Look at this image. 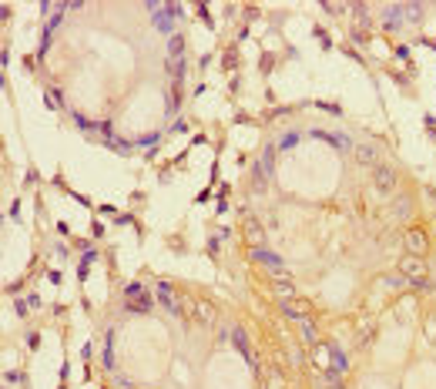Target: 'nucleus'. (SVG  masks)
<instances>
[{"mask_svg":"<svg viewBox=\"0 0 436 389\" xmlns=\"http://www.w3.org/2000/svg\"><path fill=\"white\" fill-rule=\"evenodd\" d=\"M198 315H202L205 322H212V309H208V306H198Z\"/></svg>","mask_w":436,"mask_h":389,"instance_id":"nucleus-19","label":"nucleus"},{"mask_svg":"<svg viewBox=\"0 0 436 389\" xmlns=\"http://www.w3.org/2000/svg\"><path fill=\"white\" fill-rule=\"evenodd\" d=\"M272 292H275V296H278V302H292V299L299 296V292H296V285H292L288 278H278L275 285H272Z\"/></svg>","mask_w":436,"mask_h":389,"instance_id":"nucleus-5","label":"nucleus"},{"mask_svg":"<svg viewBox=\"0 0 436 389\" xmlns=\"http://www.w3.org/2000/svg\"><path fill=\"white\" fill-rule=\"evenodd\" d=\"M252 259L259 262V265H269V269H285V259L282 255H275V252H269V249H252Z\"/></svg>","mask_w":436,"mask_h":389,"instance_id":"nucleus-3","label":"nucleus"},{"mask_svg":"<svg viewBox=\"0 0 436 389\" xmlns=\"http://www.w3.org/2000/svg\"><path fill=\"white\" fill-rule=\"evenodd\" d=\"M332 366H335V372H346V369H349V362H346V352L339 349V346H332Z\"/></svg>","mask_w":436,"mask_h":389,"instance_id":"nucleus-9","label":"nucleus"},{"mask_svg":"<svg viewBox=\"0 0 436 389\" xmlns=\"http://www.w3.org/2000/svg\"><path fill=\"white\" fill-rule=\"evenodd\" d=\"M319 138H325L329 144H339V151H349V148H353V141L343 138V134H319Z\"/></svg>","mask_w":436,"mask_h":389,"instance_id":"nucleus-10","label":"nucleus"},{"mask_svg":"<svg viewBox=\"0 0 436 389\" xmlns=\"http://www.w3.org/2000/svg\"><path fill=\"white\" fill-rule=\"evenodd\" d=\"M111 148H118V151H131V144H128V141H121V138H114V141H111Z\"/></svg>","mask_w":436,"mask_h":389,"instance_id":"nucleus-18","label":"nucleus"},{"mask_svg":"<svg viewBox=\"0 0 436 389\" xmlns=\"http://www.w3.org/2000/svg\"><path fill=\"white\" fill-rule=\"evenodd\" d=\"M228 339H232L235 349H238L241 356L249 359V366H252V349H249V339H245V332H241V329H232V335H228Z\"/></svg>","mask_w":436,"mask_h":389,"instance_id":"nucleus-8","label":"nucleus"},{"mask_svg":"<svg viewBox=\"0 0 436 389\" xmlns=\"http://www.w3.org/2000/svg\"><path fill=\"white\" fill-rule=\"evenodd\" d=\"M409 212V198H399V205H396V215H399V218H403V215H406Z\"/></svg>","mask_w":436,"mask_h":389,"instance_id":"nucleus-17","label":"nucleus"},{"mask_svg":"<svg viewBox=\"0 0 436 389\" xmlns=\"http://www.w3.org/2000/svg\"><path fill=\"white\" fill-rule=\"evenodd\" d=\"M278 309H282L288 319H299V322H302V319H309V302H299V299H292V302H282Z\"/></svg>","mask_w":436,"mask_h":389,"instance_id":"nucleus-4","label":"nucleus"},{"mask_svg":"<svg viewBox=\"0 0 436 389\" xmlns=\"http://www.w3.org/2000/svg\"><path fill=\"white\" fill-rule=\"evenodd\" d=\"M376 185L386 188V191H390V188H396V171H393V168H386V165H379V168H376Z\"/></svg>","mask_w":436,"mask_h":389,"instance_id":"nucleus-6","label":"nucleus"},{"mask_svg":"<svg viewBox=\"0 0 436 389\" xmlns=\"http://www.w3.org/2000/svg\"><path fill=\"white\" fill-rule=\"evenodd\" d=\"M158 299H161V306H165V309H168V312H171V315H178V302H175V292L168 288V282H161V285H158Z\"/></svg>","mask_w":436,"mask_h":389,"instance_id":"nucleus-7","label":"nucleus"},{"mask_svg":"<svg viewBox=\"0 0 436 389\" xmlns=\"http://www.w3.org/2000/svg\"><path fill=\"white\" fill-rule=\"evenodd\" d=\"M406 249H409V255H426V249H429V241H426V235L419 232V228H409L406 232Z\"/></svg>","mask_w":436,"mask_h":389,"instance_id":"nucleus-2","label":"nucleus"},{"mask_svg":"<svg viewBox=\"0 0 436 389\" xmlns=\"http://www.w3.org/2000/svg\"><path fill=\"white\" fill-rule=\"evenodd\" d=\"M111 335H114V332H108V339H104V366H108V369L114 366V352H111V343H114V339H111Z\"/></svg>","mask_w":436,"mask_h":389,"instance_id":"nucleus-11","label":"nucleus"},{"mask_svg":"<svg viewBox=\"0 0 436 389\" xmlns=\"http://www.w3.org/2000/svg\"><path fill=\"white\" fill-rule=\"evenodd\" d=\"M359 155H362V161H376V151H372V148H362Z\"/></svg>","mask_w":436,"mask_h":389,"instance_id":"nucleus-20","label":"nucleus"},{"mask_svg":"<svg viewBox=\"0 0 436 389\" xmlns=\"http://www.w3.org/2000/svg\"><path fill=\"white\" fill-rule=\"evenodd\" d=\"M181 47H185V44H181V37L175 34V37L168 40V57H181Z\"/></svg>","mask_w":436,"mask_h":389,"instance_id":"nucleus-12","label":"nucleus"},{"mask_svg":"<svg viewBox=\"0 0 436 389\" xmlns=\"http://www.w3.org/2000/svg\"><path fill=\"white\" fill-rule=\"evenodd\" d=\"M245 235H249V241H262V228H259V225H249V232H245Z\"/></svg>","mask_w":436,"mask_h":389,"instance_id":"nucleus-15","label":"nucleus"},{"mask_svg":"<svg viewBox=\"0 0 436 389\" xmlns=\"http://www.w3.org/2000/svg\"><path fill=\"white\" fill-rule=\"evenodd\" d=\"M399 272L406 278H426V262L419 259V255H403V262H399Z\"/></svg>","mask_w":436,"mask_h":389,"instance_id":"nucleus-1","label":"nucleus"},{"mask_svg":"<svg viewBox=\"0 0 436 389\" xmlns=\"http://www.w3.org/2000/svg\"><path fill=\"white\" fill-rule=\"evenodd\" d=\"M272 155H275V148H265V155H262V165H265V171H272Z\"/></svg>","mask_w":436,"mask_h":389,"instance_id":"nucleus-16","label":"nucleus"},{"mask_svg":"<svg viewBox=\"0 0 436 389\" xmlns=\"http://www.w3.org/2000/svg\"><path fill=\"white\" fill-rule=\"evenodd\" d=\"M296 141H299V134H285V138L278 141V151H292V148H296Z\"/></svg>","mask_w":436,"mask_h":389,"instance_id":"nucleus-14","label":"nucleus"},{"mask_svg":"<svg viewBox=\"0 0 436 389\" xmlns=\"http://www.w3.org/2000/svg\"><path fill=\"white\" fill-rule=\"evenodd\" d=\"M302 335H306V343H316V325H312V319H302Z\"/></svg>","mask_w":436,"mask_h":389,"instance_id":"nucleus-13","label":"nucleus"}]
</instances>
